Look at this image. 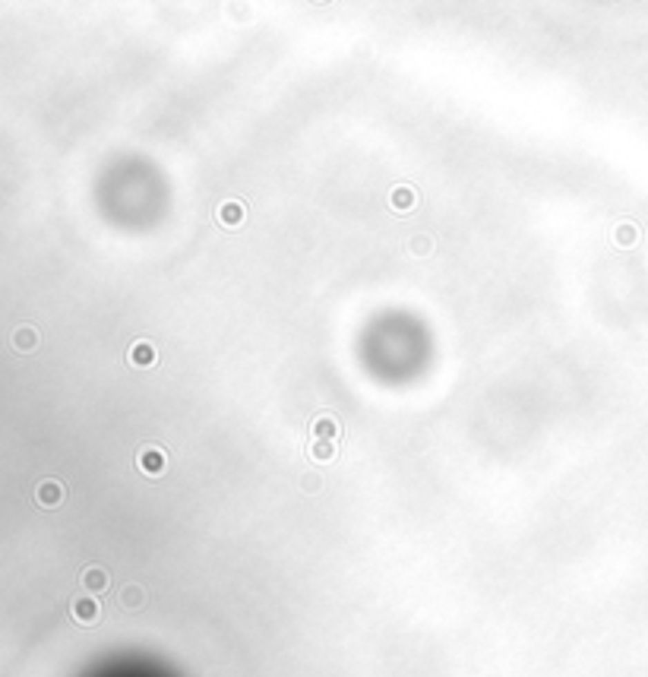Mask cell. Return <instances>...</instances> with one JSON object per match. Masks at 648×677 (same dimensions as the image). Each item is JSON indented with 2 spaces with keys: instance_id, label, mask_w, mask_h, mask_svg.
Listing matches in <instances>:
<instances>
[{
  "instance_id": "1",
  "label": "cell",
  "mask_w": 648,
  "mask_h": 677,
  "mask_svg": "<svg viewBox=\"0 0 648 677\" xmlns=\"http://www.w3.org/2000/svg\"><path fill=\"white\" fill-rule=\"evenodd\" d=\"M136 462H140V469L146 472V475L158 478L164 469H168V453H164L162 447H155V443H146V447H140V453H136Z\"/></svg>"
},
{
  "instance_id": "8",
  "label": "cell",
  "mask_w": 648,
  "mask_h": 677,
  "mask_svg": "<svg viewBox=\"0 0 648 677\" xmlns=\"http://www.w3.org/2000/svg\"><path fill=\"white\" fill-rule=\"evenodd\" d=\"M13 345L19 351H32L38 345V333L32 326H23V329H16V335H13Z\"/></svg>"
},
{
  "instance_id": "3",
  "label": "cell",
  "mask_w": 648,
  "mask_h": 677,
  "mask_svg": "<svg viewBox=\"0 0 648 677\" xmlns=\"http://www.w3.org/2000/svg\"><path fill=\"white\" fill-rule=\"evenodd\" d=\"M218 222L225 225V228H238L240 222H244V216H247V206L240 200H225L222 206H218Z\"/></svg>"
},
{
  "instance_id": "7",
  "label": "cell",
  "mask_w": 648,
  "mask_h": 677,
  "mask_svg": "<svg viewBox=\"0 0 648 677\" xmlns=\"http://www.w3.org/2000/svg\"><path fill=\"white\" fill-rule=\"evenodd\" d=\"M310 459H316V462L336 459V443H332V440H313V443H310Z\"/></svg>"
},
{
  "instance_id": "5",
  "label": "cell",
  "mask_w": 648,
  "mask_h": 677,
  "mask_svg": "<svg viewBox=\"0 0 648 677\" xmlns=\"http://www.w3.org/2000/svg\"><path fill=\"white\" fill-rule=\"evenodd\" d=\"M60 500H64V488H60V481H41V484H38V503L57 506Z\"/></svg>"
},
{
  "instance_id": "10",
  "label": "cell",
  "mask_w": 648,
  "mask_h": 677,
  "mask_svg": "<svg viewBox=\"0 0 648 677\" xmlns=\"http://www.w3.org/2000/svg\"><path fill=\"white\" fill-rule=\"evenodd\" d=\"M86 586H89V588H104V586H108V576H104L102 570H89V573H86Z\"/></svg>"
},
{
  "instance_id": "2",
  "label": "cell",
  "mask_w": 648,
  "mask_h": 677,
  "mask_svg": "<svg viewBox=\"0 0 648 677\" xmlns=\"http://www.w3.org/2000/svg\"><path fill=\"white\" fill-rule=\"evenodd\" d=\"M127 361H130V364H136V367H152L158 361V349L149 342V339H140V342L130 345Z\"/></svg>"
},
{
  "instance_id": "11",
  "label": "cell",
  "mask_w": 648,
  "mask_h": 677,
  "mask_svg": "<svg viewBox=\"0 0 648 677\" xmlns=\"http://www.w3.org/2000/svg\"><path fill=\"white\" fill-rule=\"evenodd\" d=\"M414 250L417 253H424V250L430 253V238H414Z\"/></svg>"
},
{
  "instance_id": "4",
  "label": "cell",
  "mask_w": 648,
  "mask_h": 677,
  "mask_svg": "<svg viewBox=\"0 0 648 677\" xmlns=\"http://www.w3.org/2000/svg\"><path fill=\"white\" fill-rule=\"evenodd\" d=\"M310 434H313V440H332L336 443L339 434H342V425L332 415H320V418H313Z\"/></svg>"
},
{
  "instance_id": "9",
  "label": "cell",
  "mask_w": 648,
  "mask_h": 677,
  "mask_svg": "<svg viewBox=\"0 0 648 677\" xmlns=\"http://www.w3.org/2000/svg\"><path fill=\"white\" fill-rule=\"evenodd\" d=\"M76 618L79 620H95V614H98V608L92 602H76Z\"/></svg>"
},
{
  "instance_id": "6",
  "label": "cell",
  "mask_w": 648,
  "mask_h": 677,
  "mask_svg": "<svg viewBox=\"0 0 648 677\" xmlns=\"http://www.w3.org/2000/svg\"><path fill=\"white\" fill-rule=\"evenodd\" d=\"M389 203H392L395 212H405V209H411V206L417 203V194L411 190V187H405V184H402V187H395L392 194H389Z\"/></svg>"
}]
</instances>
